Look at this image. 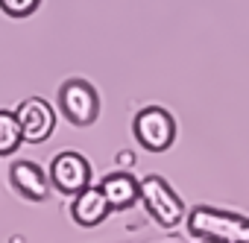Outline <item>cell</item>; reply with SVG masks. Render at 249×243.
<instances>
[{"instance_id":"1","label":"cell","mask_w":249,"mask_h":243,"mask_svg":"<svg viewBox=\"0 0 249 243\" xmlns=\"http://www.w3.org/2000/svg\"><path fill=\"white\" fill-rule=\"evenodd\" d=\"M185 220L188 231L205 243H249V220L231 211L199 205L191 214H185Z\"/></svg>"},{"instance_id":"2","label":"cell","mask_w":249,"mask_h":243,"mask_svg":"<svg viewBox=\"0 0 249 243\" xmlns=\"http://www.w3.org/2000/svg\"><path fill=\"white\" fill-rule=\"evenodd\" d=\"M138 202H144L147 214L161 226V228H176L185 220V202L179 199V193L167 185V179L161 176H144L138 179Z\"/></svg>"},{"instance_id":"3","label":"cell","mask_w":249,"mask_h":243,"mask_svg":"<svg viewBox=\"0 0 249 243\" xmlns=\"http://www.w3.org/2000/svg\"><path fill=\"white\" fill-rule=\"evenodd\" d=\"M135 141L147 150V153H164L173 138H176V120L167 108L161 105H147L135 114V123H132Z\"/></svg>"},{"instance_id":"4","label":"cell","mask_w":249,"mask_h":243,"mask_svg":"<svg viewBox=\"0 0 249 243\" xmlns=\"http://www.w3.org/2000/svg\"><path fill=\"white\" fill-rule=\"evenodd\" d=\"M59 108L73 126H91L100 117V94L85 79H68L59 88Z\"/></svg>"},{"instance_id":"5","label":"cell","mask_w":249,"mask_h":243,"mask_svg":"<svg viewBox=\"0 0 249 243\" xmlns=\"http://www.w3.org/2000/svg\"><path fill=\"white\" fill-rule=\"evenodd\" d=\"M15 120H18V129L21 138L27 144H41L53 135L56 129V111L50 108L47 100L41 97H27L18 108H15Z\"/></svg>"},{"instance_id":"6","label":"cell","mask_w":249,"mask_h":243,"mask_svg":"<svg viewBox=\"0 0 249 243\" xmlns=\"http://www.w3.org/2000/svg\"><path fill=\"white\" fill-rule=\"evenodd\" d=\"M50 185L59 191V193H79L85 185H91V164L82 153H73V150H65L59 153L53 161H50Z\"/></svg>"},{"instance_id":"7","label":"cell","mask_w":249,"mask_h":243,"mask_svg":"<svg viewBox=\"0 0 249 243\" xmlns=\"http://www.w3.org/2000/svg\"><path fill=\"white\" fill-rule=\"evenodd\" d=\"M12 188L27 199V202H44L50 196V176L36 164V161H15L9 170Z\"/></svg>"},{"instance_id":"8","label":"cell","mask_w":249,"mask_h":243,"mask_svg":"<svg viewBox=\"0 0 249 243\" xmlns=\"http://www.w3.org/2000/svg\"><path fill=\"white\" fill-rule=\"evenodd\" d=\"M111 214V205L106 202L100 185H85L79 193H73V202H71V217L76 226L82 228H91V226H100L106 217Z\"/></svg>"},{"instance_id":"9","label":"cell","mask_w":249,"mask_h":243,"mask_svg":"<svg viewBox=\"0 0 249 243\" xmlns=\"http://www.w3.org/2000/svg\"><path fill=\"white\" fill-rule=\"evenodd\" d=\"M100 191L106 196V202L111 205V211H126L138 202V179L126 170H114L100 182Z\"/></svg>"},{"instance_id":"10","label":"cell","mask_w":249,"mask_h":243,"mask_svg":"<svg viewBox=\"0 0 249 243\" xmlns=\"http://www.w3.org/2000/svg\"><path fill=\"white\" fill-rule=\"evenodd\" d=\"M21 144H24V138H21V129H18L15 111L0 108V156H12Z\"/></svg>"},{"instance_id":"11","label":"cell","mask_w":249,"mask_h":243,"mask_svg":"<svg viewBox=\"0 0 249 243\" xmlns=\"http://www.w3.org/2000/svg\"><path fill=\"white\" fill-rule=\"evenodd\" d=\"M38 3L41 0H0V9L9 18H27L38 9Z\"/></svg>"}]
</instances>
